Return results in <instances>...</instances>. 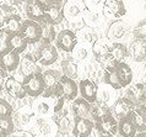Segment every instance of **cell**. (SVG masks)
Masks as SVG:
<instances>
[{
	"label": "cell",
	"instance_id": "6da1fadb",
	"mask_svg": "<svg viewBox=\"0 0 146 137\" xmlns=\"http://www.w3.org/2000/svg\"><path fill=\"white\" fill-rule=\"evenodd\" d=\"M23 87L27 93V95L32 96V98H38L44 93L46 85H44L43 74L40 72H36L30 75L23 77Z\"/></svg>",
	"mask_w": 146,
	"mask_h": 137
},
{
	"label": "cell",
	"instance_id": "7a4b0ae2",
	"mask_svg": "<svg viewBox=\"0 0 146 137\" xmlns=\"http://www.w3.org/2000/svg\"><path fill=\"white\" fill-rule=\"evenodd\" d=\"M59 58V53L56 48L52 43H43L36 51V59L40 66H52Z\"/></svg>",
	"mask_w": 146,
	"mask_h": 137
},
{
	"label": "cell",
	"instance_id": "3957f363",
	"mask_svg": "<svg viewBox=\"0 0 146 137\" xmlns=\"http://www.w3.org/2000/svg\"><path fill=\"white\" fill-rule=\"evenodd\" d=\"M55 42H56V47H58L60 51L70 53L76 47V45L79 43V38L74 30L65 29V30H62L56 35Z\"/></svg>",
	"mask_w": 146,
	"mask_h": 137
},
{
	"label": "cell",
	"instance_id": "277c9868",
	"mask_svg": "<svg viewBox=\"0 0 146 137\" xmlns=\"http://www.w3.org/2000/svg\"><path fill=\"white\" fill-rule=\"evenodd\" d=\"M56 94H59L60 96H63L68 101H74L78 98L79 94V85L76 84V82L71 78L63 75L60 82L56 87Z\"/></svg>",
	"mask_w": 146,
	"mask_h": 137
},
{
	"label": "cell",
	"instance_id": "5b68a950",
	"mask_svg": "<svg viewBox=\"0 0 146 137\" xmlns=\"http://www.w3.org/2000/svg\"><path fill=\"white\" fill-rule=\"evenodd\" d=\"M20 34L27 40L28 43H37L42 40V27L38 21L35 20H26L22 22Z\"/></svg>",
	"mask_w": 146,
	"mask_h": 137
},
{
	"label": "cell",
	"instance_id": "8992f818",
	"mask_svg": "<svg viewBox=\"0 0 146 137\" xmlns=\"http://www.w3.org/2000/svg\"><path fill=\"white\" fill-rule=\"evenodd\" d=\"M20 53L13 51L10 48H4L0 51V68H3L6 72H14L20 67Z\"/></svg>",
	"mask_w": 146,
	"mask_h": 137
},
{
	"label": "cell",
	"instance_id": "52a82bcc",
	"mask_svg": "<svg viewBox=\"0 0 146 137\" xmlns=\"http://www.w3.org/2000/svg\"><path fill=\"white\" fill-rule=\"evenodd\" d=\"M42 74H43L44 85H46V89H44V93L42 94V96L48 98V96L55 94L56 87H58L60 79H62L63 73L58 69H48L46 72H43Z\"/></svg>",
	"mask_w": 146,
	"mask_h": 137
},
{
	"label": "cell",
	"instance_id": "ba28073f",
	"mask_svg": "<svg viewBox=\"0 0 146 137\" xmlns=\"http://www.w3.org/2000/svg\"><path fill=\"white\" fill-rule=\"evenodd\" d=\"M103 14L113 20H120L127 14V7L123 0H106L103 4Z\"/></svg>",
	"mask_w": 146,
	"mask_h": 137
},
{
	"label": "cell",
	"instance_id": "9c48e42d",
	"mask_svg": "<svg viewBox=\"0 0 146 137\" xmlns=\"http://www.w3.org/2000/svg\"><path fill=\"white\" fill-rule=\"evenodd\" d=\"M95 127L97 128V131L100 134L106 135V136L112 137L118 134V121H117V119L112 114L97 120L95 122Z\"/></svg>",
	"mask_w": 146,
	"mask_h": 137
},
{
	"label": "cell",
	"instance_id": "30bf717a",
	"mask_svg": "<svg viewBox=\"0 0 146 137\" xmlns=\"http://www.w3.org/2000/svg\"><path fill=\"white\" fill-rule=\"evenodd\" d=\"M129 32V27L121 20H114L107 29V38L112 42H120Z\"/></svg>",
	"mask_w": 146,
	"mask_h": 137
},
{
	"label": "cell",
	"instance_id": "8fae6325",
	"mask_svg": "<svg viewBox=\"0 0 146 137\" xmlns=\"http://www.w3.org/2000/svg\"><path fill=\"white\" fill-rule=\"evenodd\" d=\"M111 48L112 43L103 40H97L92 45V54L98 63L104 64L108 59H111Z\"/></svg>",
	"mask_w": 146,
	"mask_h": 137
},
{
	"label": "cell",
	"instance_id": "7c38bea8",
	"mask_svg": "<svg viewBox=\"0 0 146 137\" xmlns=\"http://www.w3.org/2000/svg\"><path fill=\"white\" fill-rule=\"evenodd\" d=\"M97 91H98V85L92 79L86 78L80 80L79 93L81 94V98L86 99L88 103L93 104L95 101H97Z\"/></svg>",
	"mask_w": 146,
	"mask_h": 137
},
{
	"label": "cell",
	"instance_id": "4fadbf2b",
	"mask_svg": "<svg viewBox=\"0 0 146 137\" xmlns=\"http://www.w3.org/2000/svg\"><path fill=\"white\" fill-rule=\"evenodd\" d=\"M93 128H95L93 120L75 118L74 126H72V135H74V137H90Z\"/></svg>",
	"mask_w": 146,
	"mask_h": 137
},
{
	"label": "cell",
	"instance_id": "5bb4252c",
	"mask_svg": "<svg viewBox=\"0 0 146 137\" xmlns=\"http://www.w3.org/2000/svg\"><path fill=\"white\" fill-rule=\"evenodd\" d=\"M47 4L42 0H28L25 7L26 15L30 20H35V21H39L40 19L46 15Z\"/></svg>",
	"mask_w": 146,
	"mask_h": 137
},
{
	"label": "cell",
	"instance_id": "9a60e30c",
	"mask_svg": "<svg viewBox=\"0 0 146 137\" xmlns=\"http://www.w3.org/2000/svg\"><path fill=\"white\" fill-rule=\"evenodd\" d=\"M117 99H118V96H117V89H114L109 84L103 82V84H101L98 87L97 101H101L108 106H113L114 103L117 101Z\"/></svg>",
	"mask_w": 146,
	"mask_h": 137
},
{
	"label": "cell",
	"instance_id": "2e32d148",
	"mask_svg": "<svg viewBox=\"0 0 146 137\" xmlns=\"http://www.w3.org/2000/svg\"><path fill=\"white\" fill-rule=\"evenodd\" d=\"M71 110L75 118H84L92 120V104L84 98H76L71 104Z\"/></svg>",
	"mask_w": 146,
	"mask_h": 137
},
{
	"label": "cell",
	"instance_id": "e0dca14e",
	"mask_svg": "<svg viewBox=\"0 0 146 137\" xmlns=\"http://www.w3.org/2000/svg\"><path fill=\"white\" fill-rule=\"evenodd\" d=\"M82 20L85 22V25L88 27H92V29H97V27L102 26L104 22V16L103 11L101 10H90V9H85L82 13Z\"/></svg>",
	"mask_w": 146,
	"mask_h": 137
},
{
	"label": "cell",
	"instance_id": "ac0fdd59",
	"mask_svg": "<svg viewBox=\"0 0 146 137\" xmlns=\"http://www.w3.org/2000/svg\"><path fill=\"white\" fill-rule=\"evenodd\" d=\"M4 89L10 96H13L14 99H23L27 95V93L23 87V83L17 80L14 77H9L5 82V87Z\"/></svg>",
	"mask_w": 146,
	"mask_h": 137
},
{
	"label": "cell",
	"instance_id": "d6986e66",
	"mask_svg": "<svg viewBox=\"0 0 146 137\" xmlns=\"http://www.w3.org/2000/svg\"><path fill=\"white\" fill-rule=\"evenodd\" d=\"M129 57H131L134 62L146 61V41L145 40L135 38L129 46Z\"/></svg>",
	"mask_w": 146,
	"mask_h": 137
},
{
	"label": "cell",
	"instance_id": "ffe728a7",
	"mask_svg": "<svg viewBox=\"0 0 146 137\" xmlns=\"http://www.w3.org/2000/svg\"><path fill=\"white\" fill-rule=\"evenodd\" d=\"M128 89L127 91H125V98H127L128 100H130V101L133 103L134 106H139V103L141 98L145 95L146 93V84L143 83V82H139L136 84H130L129 87H127Z\"/></svg>",
	"mask_w": 146,
	"mask_h": 137
},
{
	"label": "cell",
	"instance_id": "44dd1931",
	"mask_svg": "<svg viewBox=\"0 0 146 137\" xmlns=\"http://www.w3.org/2000/svg\"><path fill=\"white\" fill-rule=\"evenodd\" d=\"M6 47L13 51H16L17 53H22L27 48V40L20 34V32H15V34H10L6 36Z\"/></svg>",
	"mask_w": 146,
	"mask_h": 137
},
{
	"label": "cell",
	"instance_id": "7402d4cb",
	"mask_svg": "<svg viewBox=\"0 0 146 137\" xmlns=\"http://www.w3.org/2000/svg\"><path fill=\"white\" fill-rule=\"evenodd\" d=\"M115 69H117L118 78L120 80L121 88H127V87L130 85L131 82H133V77H134L131 67L125 62H118L115 66Z\"/></svg>",
	"mask_w": 146,
	"mask_h": 137
},
{
	"label": "cell",
	"instance_id": "603a6c76",
	"mask_svg": "<svg viewBox=\"0 0 146 137\" xmlns=\"http://www.w3.org/2000/svg\"><path fill=\"white\" fill-rule=\"evenodd\" d=\"M1 25H3V32L5 35L15 34V32H19L20 29H21L22 19L19 15H9L1 21Z\"/></svg>",
	"mask_w": 146,
	"mask_h": 137
},
{
	"label": "cell",
	"instance_id": "cb8c5ba5",
	"mask_svg": "<svg viewBox=\"0 0 146 137\" xmlns=\"http://www.w3.org/2000/svg\"><path fill=\"white\" fill-rule=\"evenodd\" d=\"M48 21L52 22L53 25H59L65 19L64 15V7L62 5H47L46 15H44Z\"/></svg>",
	"mask_w": 146,
	"mask_h": 137
},
{
	"label": "cell",
	"instance_id": "d4e9b609",
	"mask_svg": "<svg viewBox=\"0 0 146 137\" xmlns=\"http://www.w3.org/2000/svg\"><path fill=\"white\" fill-rule=\"evenodd\" d=\"M56 124L52 120H48V119H40L36 124V132L42 136V137H49V136H54L55 131H56Z\"/></svg>",
	"mask_w": 146,
	"mask_h": 137
},
{
	"label": "cell",
	"instance_id": "484cf974",
	"mask_svg": "<svg viewBox=\"0 0 146 137\" xmlns=\"http://www.w3.org/2000/svg\"><path fill=\"white\" fill-rule=\"evenodd\" d=\"M134 107L135 106L133 105V103L130 100H128L125 96H121V98L117 99V101L114 103V105H113V111H114L117 118L121 119V118H127L129 115V112H130Z\"/></svg>",
	"mask_w": 146,
	"mask_h": 137
},
{
	"label": "cell",
	"instance_id": "4316f807",
	"mask_svg": "<svg viewBox=\"0 0 146 137\" xmlns=\"http://www.w3.org/2000/svg\"><path fill=\"white\" fill-rule=\"evenodd\" d=\"M38 22H39L40 27H42V40H40V41L43 43H52L53 41H55V38H56V32L54 29L55 25L49 22L44 16Z\"/></svg>",
	"mask_w": 146,
	"mask_h": 137
},
{
	"label": "cell",
	"instance_id": "83f0119b",
	"mask_svg": "<svg viewBox=\"0 0 146 137\" xmlns=\"http://www.w3.org/2000/svg\"><path fill=\"white\" fill-rule=\"evenodd\" d=\"M128 118L133 121V124L135 125L136 130L139 132L146 131V114L140 110V107H137V106L134 107L133 110L129 112Z\"/></svg>",
	"mask_w": 146,
	"mask_h": 137
},
{
	"label": "cell",
	"instance_id": "f1b7e54d",
	"mask_svg": "<svg viewBox=\"0 0 146 137\" xmlns=\"http://www.w3.org/2000/svg\"><path fill=\"white\" fill-rule=\"evenodd\" d=\"M136 127L133 124V121L128 118H121L118 121V134L120 137H135L136 135Z\"/></svg>",
	"mask_w": 146,
	"mask_h": 137
},
{
	"label": "cell",
	"instance_id": "f546056e",
	"mask_svg": "<svg viewBox=\"0 0 146 137\" xmlns=\"http://www.w3.org/2000/svg\"><path fill=\"white\" fill-rule=\"evenodd\" d=\"M85 7L82 4L76 1H68L64 5V15L68 20H76L80 16H82Z\"/></svg>",
	"mask_w": 146,
	"mask_h": 137
},
{
	"label": "cell",
	"instance_id": "4dcf8cb0",
	"mask_svg": "<svg viewBox=\"0 0 146 137\" xmlns=\"http://www.w3.org/2000/svg\"><path fill=\"white\" fill-rule=\"evenodd\" d=\"M35 114H36V112L33 110V107H31V106H23V107L20 109V110H17V112L15 114L14 121L17 122L20 126H26V125H28V124L32 121V119H33Z\"/></svg>",
	"mask_w": 146,
	"mask_h": 137
},
{
	"label": "cell",
	"instance_id": "1f68e13d",
	"mask_svg": "<svg viewBox=\"0 0 146 137\" xmlns=\"http://www.w3.org/2000/svg\"><path fill=\"white\" fill-rule=\"evenodd\" d=\"M36 61L37 59L33 58L31 54H26L22 57L21 62H20V69H21V74H23V77L39 72L37 64H36Z\"/></svg>",
	"mask_w": 146,
	"mask_h": 137
},
{
	"label": "cell",
	"instance_id": "d6a6232c",
	"mask_svg": "<svg viewBox=\"0 0 146 137\" xmlns=\"http://www.w3.org/2000/svg\"><path fill=\"white\" fill-rule=\"evenodd\" d=\"M32 107H33L36 114L39 116H47V115L54 114L53 105H52L50 100L48 98H44V96H42V99H38L37 101H35Z\"/></svg>",
	"mask_w": 146,
	"mask_h": 137
},
{
	"label": "cell",
	"instance_id": "836d02e7",
	"mask_svg": "<svg viewBox=\"0 0 146 137\" xmlns=\"http://www.w3.org/2000/svg\"><path fill=\"white\" fill-rule=\"evenodd\" d=\"M129 57L128 47L120 42H112L111 48V58L117 62H124Z\"/></svg>",
	"mask_w": 146,
	"mask_h": 137
},
{
	"label": "cell",
	"instance_id": "e575fe53",
	"mask_svg": "<svg viewBox=\"0 0 146 137\" xmlns=\"http://www.w3.org/2000/svg\"><path fill=\"white\" fill-rule=\"evenodd\" d=\"M76 35H78L79 41L82 42V43H86V45H93V43L98 40L95 29L88 27V26L81 27L80 30H78V34Z\"/></svg>",
	"mask_w": 146,
	"mask_h": 137
},
{
	"label": "cell",
	"instance_id": "d590c367",
	"mask_svg": "<svg viewBox=\"0 0 146 137\" xmlns=\"http://www.w3.org/2000/svg\"><path fill=\"white\" fill-rule=\"evenodd\" d=\"M62 73H63V75L68 77V78H71V79L78 78L79 68L74 59L66 58V59H64V61H62Z\"/></svg>",
	"mask_w": 146,
	"mask_h": 137
},
{
	"label": "cell",
	"instance_id": "8d00e7d4",
	"mask_svg": "<svg viewBox=\"0 0 146 137\" xmlns=\"http://www.w3.org/2000/svg\"><path fill=\"white\" fill-rule=\"evenodd\" d=\"M111 114H112L111 112V106H108V105H106V104H103L101 101H95L92 104L91 115H92V120L95 122L97 121V120L102 119V118H104V116H107V115H111Z\"/></svg>",
	"mask_w": 146,
	"mask_h": 137
},
{
	"label": "cell",
	"instance_id": "74e56055",
	"mask_svg": "<svg viewBox=\"0 0 146 137\" xmlns=\"http://www.w3.org/2000/svg\"><path fill=\"white\" fill-rule=\"evenodd\" d=\"M86 45V43H85ZM85 45H76V47L72 50L71 52V58L75 59V61H86V59L90 58V56L92 53V51L90 52V48L86 47Z\"/></svg>",
	"mask_w": 146,
	"mask_h": 137
},
{
	"label": "cell",
	"instance_id": "f35d334b",
	"mask_svg": "<svg viewBox=\"0 0 146 137\" xmlns=\"http://www.w3.org/2000/svg\"><path fill=\"white\" fill-rule=\"evenodd\" d=\"M0 132L13 135L15 132V121L13 116H0Z\"/></svg>",
	"mask_w": 146,
	"mask_h": 137
},
{
	"label": "cell",
	"instance_id": "ab89813d",
	"mask_svg": "<svg viewBox=\"0 0 146 137\" xmlns=\"http://www.w3.org/2000/svg\"><path fill=\"white\" fill-rule=\"evenodd\" d=\"M133 34H134V37L135 38L145 40L146 41V20H143L141 22L137 24V26L134 29Z\"/></svg>",
	"mask_w": 146,
	"mask_h": 137
},
{
	"label": "cell",
	"instance_id": "60d3db41",
	"mask_svg": "<svg viewBox=\"0 0 146 137\" xmlns=\"http://www.w3.org/2000/svg\"><path fill=\"white\" fill-rule=\"evenodd\" d=\"M22 4V0H0V9L4 11H11Z\"/></svg>",
	"mask_w": 146,
	"mask_h": 137
},
{
	"label": "cell",
	"instance_id": "b9f144b4",
	"mask_svg": "<svg viewBox=\"0 0 146 137\" xmlns=\"http://www.w3.org/2000/svg\"><path fill=\"white\" fill-rule=\"evenodd\" d=\"M0 116H13V106L0 98Z\"/></svg>",
	"mask_w": 146,
	"mask_h": 137
},
{
	"label": "cell",
	"instance_id": "7bdbcfd3",
	"mask_svg": "<svg viewBox=\"0 0 146 137\" xmlns=\"http://www.w3.org/2000/svg\"><path fill=\"white\" fill-rule=\"evenodd\" d=\"M106 0H84V4L86 9L90 10H101L103 7V4Z\"/></svg>",
	"mask_w": 146,
	"mask_h": 137
},
{
	"label": "cell",
	"instance_id": "ee69618b",
	"mask_svg": "<svg viewBox=\"0 0 146 137\" xmlns=\"http://www.w3.org/2000/svg\"><path fill=\"white\" fill-rule=\"evenodd\" d=\"M7 77H6V71H4L3 68H0V90H3V88L5 87Z\"/></svg>",
	"mask_w": 146,
	"mask_h": 137
},
{
	"label": "cell",
	"instance_id": "f6af8a7d",
	"mask_svg": "<svg viewBox=\"0 0 146 137\" xmlns=\"http://www.w3.org/2000/svg\"><path fill=\"white\" fill-rule=\"evenodd\" d=\"M137 107H140V110L144 111L146 114V93H145V95L143 96V98H141L140 103H139V106H137Z\"/></svg>",
	"mask_w": 146,
	"mask_h": 137
},
{
	"label": "cell",
	"instance_id": "bcb514c9",
	"mask_svg": "<svg viewBox=\"0 0 146 137\" xmlns=\"http://www.w3.org/2000/svg\"><path fill=\"white\" fill-rule=\"evenodd\" d=\"M47 5H62L64 0H44Z\"/></svg>",
	"mask_w": 146,
	"mask_h": 137
},
{
	"label": "cell",
	"instance_id": "7dc6e473",
	"mask_svg": "<svg viewBox=\"0 0 146 137\" xmlns=\"http://www.w3.org/2000/svg\"><path fill=\"white\" fill-rule=\"evenodd\" d=\"M14 137H33V135L28 134V132H25V131H21V132H17V134H15Z\"/></svg>",
	"mask_w": 146,
	"mask_h": 137
},
{
	"label": "cell",
	"instance_id": "c3c4849f",
	"mask_svg": "<svg viewBox=\"0 0 146 137\" xmlns=\"http://www.w3.org/2000/svg\"><path fill=\"white\" fill-rule=\"evenodd\" d=\"M135 137H146V131L144 132H139V134H136Z\"/></svg>",
	"mask_w": 146,
	"mask_h": 137
},
{
	"label": "cell",
	"instance_id": "681fc988",
	"mask_svg": "<svg viewBox=\"0 0 146 137\" xmlns=\"http://www.w3.org/2000/svg\"><path fill=\"white\" fill-rule=\"evenodd\" d=\"M3 35H5V34L3 32V25H1V21H0V37H1Z\"/></svg>",
	"mask_w": 146,
	"mask_h": 137
},
{
	"label": "cell",
	"instance_id": "f907efd6",
	"mask_svg": "<svg viewBox=\"0 0 146 137\" xmlns=\"http://www.w3.org/2000/svg\"><path fill=\"white\" fill-rule=\"evenodd\" d=\"M10 135H5V134H1V132H0V137H9Z\"/></svg>",
	"mask_w": 146,
	"mask_h": 137
},
{
	"label": "cell",
	"instance_id": "816d5d0a",
	"mask_svg": "<svg viewBox=\"0 0 146 137\" xmlns=\"http://www.w3.org/2000/svg\"><path fill=\"white\" fill-rule=\"evenodd\" d=\"M144 77H145V79H146V66H145V68H144Z\"/></svg>",
	"mask_w": 146,
	"mask_h": 137
},
{
	"label": "cell",
	"instance_id": "f5cc1de1",
	"mask_svg": "<svg viewBox=\"0 0 146 137\" xmlns=\"http://www.w3.org/2000/svg\"><path fill=\"white\" fill-rule=\"evenodd\" d=\"M98 137H111V136H106V135H102V136H98Z\"/></svg>",
	"mask_w": 146,
	"mask_h": 137
},
{
	"label": "cell",
	"instance_id": "db71d44e",
	"mask_svg": "<svg viewBox=\"0 0 146 137\" xmlns=\"http://www.w3.org/2000/svg\"><path fill=\"white\" fill-rule=\"evenodd\" d=\"M68 1H76V0H68Z\"/></svg>",
	"mask_w": 146,
	"mask_h": 137
},
{
	"label": "cell",
	"instance_id": "11a10c76",
	"mask_svg": "<svg viewBox=\"0 0 146 137\" xmlns=\"http://www.w3.org/2000/svg\"><path fill=\"white\" fill-rule=\"evenodd\" d=\"M26 1H28V0H26Z\"/></svg>",
	"mask_w": 146,
	"mask_h": 137
},
{
	"label": "cell",
	"instance_id": "9f6ffc18",
	"mask_svg": "<svg viewBox=\"0 0 146 137\" xmlns=\"http://www.w3.org/2000/svg\"><path fill=\"white\" fill-rule=\"evenodd\" d=\"M40 137H42V136H40Z\"/></svg>",
	"mask_w": 146,
	"mask_h": 137
}]
</instances>
